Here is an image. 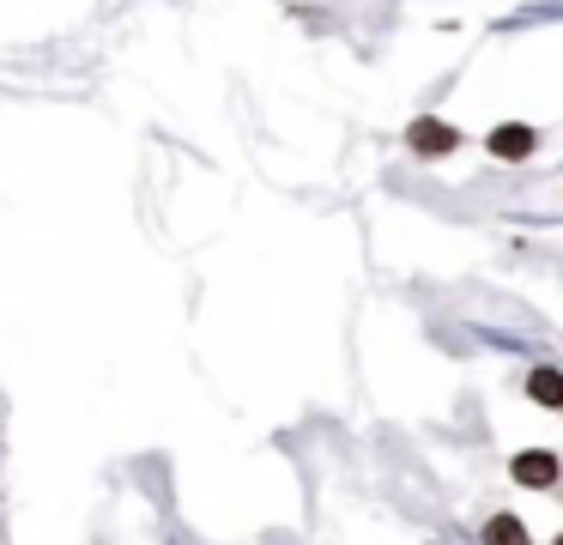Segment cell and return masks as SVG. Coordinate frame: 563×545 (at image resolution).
<instances>
[{"mask_svg": "<svg viewBox=\"0 0 563 545\" xmlns=\"http://www.w3.org/2000/svg\"><path fill=\"white\" fill-rule=\"evenodd\" d=\"M515 479H521V484H533V491H539V484H551V479H558V460H551L545 448H527V455H515Z\"/></svg>", "mask_w": 563, "mask_h": 545, "instance_id": "7a4b0ae2", "label": "cell"}, {"mask_svg": "<svg viewBox=\"0 0 563 545\" xmlns=\"http://www.w3.org/2000/svg\"><path fill=\"white\" fill-rule=\"evenodd\" d=\"M558 545H563V533H558Z\"/></svg>", "mask_w": 563, "mask_h": 545, "instance_id": "8992f818", "label": "cell"}, {"mask_svg": "<svg viewBox=\"0 0 563 545\" xmlns=\"http://www.w3.org/2000/svg\"><path fill=\"white\" fill-rule=\"evenodd\" d=\"M454 145H461V133H454L449 121H437V116L412 121V152L418 157H442V152H454Z\"/></svg>", "mask_w": 563, "mask_h": 545, "instance_id": "6da1fadb", "label": "cell"}, {"mask_svg": "<svg viewBox=\"0 0 563 545\" xmlns=\"http://www.w3.org/2000/svg\"><path fill=\"white\" fill-rule=\"evenodd\" d=\"M485 545H527V527L515 515H490V527H485Z\"/></svg>", "mask_w": 563, "mask_h": 545, "instance_id": "5b68a950", "label": "cell"}, {"mask_svg": "<svg viewBox=\"0 0 563 545\" xmlns=\"http://www.w3.org/2000/svg\"><path fill=\"white\" fill-rule=\"evenodd\" d=\"M490 152H497V157H527V152H533V128H521V121H503V128L490 133Z\"/></svg>", "mask_w": 563, "mask_h": 545, "instance_id": "3957f363", "label": "cell"}, {"mask_svg": "<svg viewBox=\"0 0 563 545\" xmlns=\"http://www.w3.org/2000/svg\"><path fill=\"white\" fill-rule=\"evenodd\" d=\"M527 394H533L539 406H563V370H533L527 375Z\"/></svg>", "mask_w": 563, "mask_h": 545, "instance_id": "277c9868", "label": "cell"}]
</instances>
